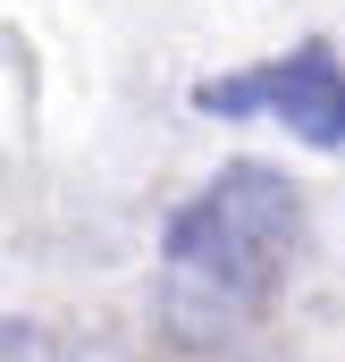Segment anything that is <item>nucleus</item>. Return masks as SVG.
<instances>
[{"mask_svg":"<svg viewBox=\"0 0 345 362\" xmlns=\"http://www.w3.org/2000/svg\"><path fill=\"white\" fill-rule=\"evenodd\" d=\"M303 245V194L269 160H228L194 202H177L160 228L169 303L194 320H245L278 295V278Z\"/></svg>","mask_w":345,"mask_h":362,"instance_id":"nucleus-1","label":"nucleus"},{"mask_svg":"<svg viewBox=\"0 0 345 362\" xmlns=\"http://www.w3.org/2000/svg\"><path fill=\"white\" fill-rule=\"evenodd\" d=\"M194 110H211V118H278L286 135H303L320 152H345V68L329 42H303V51L236 68V76H211L194 93Z\"/></svg>","mask_w":345,"mask_h":362,"instance_id":"nucleus-2","label":"nucleus"}]
</instances>
